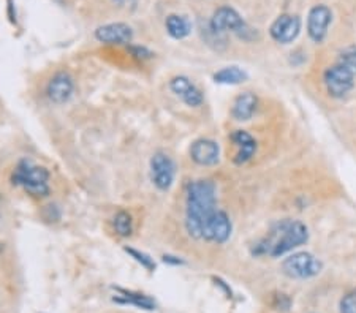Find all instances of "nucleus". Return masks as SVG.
Returning <instances> with one entry per match:
<instances>
[{
  "label": "nucleus",
  "instance_id": "f257e3e1",
  "mask_svg": "<svg viewBox=\"0 0 356 313\" xmlns=\"http://www.w3.org/2000/svg\"><path fill=\"white\" fill-rule=\"evenodd\" d=\"M309 239V231L304 223L298 220H282L272 225L269 233L255 244L252 253L255 257L279 258L290 250L300 247Z\"/></svg>",
  "mask_w": 356,
  "mask_h": 313
},
{
  "label": "nucleus",
  "instance_id": "f03ea898",
  "mask_svg": "<svg viewBox=\"0 0 356 313\" xmlns=\"http://www.w3.org/2000/svg\"><path fill=\"white\" fill-rule=\"evenodd\" d=\"M216 185L211 181H195L187 189L186 229L192 237L203 236V227L216 209Z\"/></svg>",
  "mask_w": 356,
  "mask_h": 313
},
{
  "label": "nucleus",
  "instance_id": "7ed1b4c3",
  "mask_svg": "<svg viewBox=\"0 0 356 313\" xmlns=\"http://www.w3.org/2000/svg\"><path fill=\"white\" fill-rule=\"evenodd\" d=\"M12 181L14 185L23 189L35 198L49 195V171L45 166H38L30 160H21L13 171Z\"/></svg>",
  "mask_w": 356,
  "mask_h": 313
},
{
  "label": "nucleus",
  "instance_id": "20e7f679",
  "mask_svg": "<svg viewBox=\"0 0 356 313\" xmlns=\"http://www.w3.org/2000/svg\"><path fill=\"white\" fill-rule=\"evenodd\" d=\"M285 275L291 279H311L320 274L322 263L313 255L301 252L287 258L282 264Z\"/></svg>",
  "mask_w": 356,
  "mask_h": 313
},
{
  "label": "nucleus",
  "instance_id": "39448f33",
  "mask_svg": "<svg viewBox=\"0 0 356 313\" xmlns=\"http://www.w3.org/2000/svg\"><path fill=\"white\" fill-rule=\"evenodd\" d=\"M176 176V165L165 152H155L151 159V179L157 189L166 192L171 189Z\"/></svg>",
  "mask_w": 356,
  "mask_h": 313
},
{
  "label": "nucleus",
  "instance_id": "423d86ee",
  "mask_svg": "<svg viewBox=\"0 0 356 313\" xmlns=\"http://www.w3.org/2000/svg\"><path fill=\"white\" fill-rule=\"evenodd\" d=\"M324 84L333 97H344L345 93L352 91L355 84V71H352L342 64H337L324 71Z\"/></svg>",
  "mask_w": 356,
  "mask_h": 313
},
{
  "label": "nucleus",
  "instance_id": "0eeeda50",
  "mask_svg": "<svg viewBox=\"0 0 356 313\" xmlns=\"http://www.w3.org/2000/svg\"><path fill=\"white\" fill-rule=\"evenodd\" d=\"M232 220L223 211H214L203 227V239L211 242L223 244L232 236Z\"/></svg>",
  "mask_w": 356,
  "mask_h": 313
},
{
  "label": "nucleus",
  "instance_id": "6e6552de",
  "mask_svg": "<svg viewBox=\"0 0 356 313\" xmlns=\"http://www.w3.org/2000/svg\"><path fill=\"white\" fill-rule=\"evenodd\" d=\"M75 92V80L68 71H57L46 86V95L54 104H64Z\"/></svg>",
  "mask_w": 356,
  "mask_h": 313
},
{
  "label": "nucleus",
  "instance_id": "1a4fd4ad",
  "mask_svg": "<svg viewBox=\"0 0 356 313\" xmlns=\"http://www.w3.org/2000/svg\"><path fill=\"white\" fill-rule=\"evenodd\" d=\"M209 27L214 34L228 32V30L239 34L241 30H244L245 23L234 8L221 7L214 12L211 21H209Z\"/></svg>",
  "mask_w": 356,
  "mask_h": 313
},
{
  "label": "nucleus",
  "instance_id": "9d476101",
  "mask_svg": "<svg viewBox=\"0 0 356 313\" xmlns=\"http://www.w3.org/2000/svg\"><path fill=\"white\" fill-rule=\"evenodd\" d=\"M301 32V19L298 16H291V14H282L272 23L269 34L272 40H276L277 43L289 45L293 40H296V36Z\"/></svg>",
  "mask_w": 356,
  "mask_h": 313
},
{
  "label": "nucleus",
  "instance_id": "9b49d317",
  "mask_svg": "<svg viewBox=\"0 0 356 313\" xmlns=\"http://www.w3.org/2000/svg\"><path fill=\"white\" fill-rule=\"evenodd\" d=\"M331 10L324 5H317L309 12L307 18V32L309 36L315 41V43H322L326 38L328 25L331 23Z\"/></svg>",
  "mask_w": 356,
  "mask_h": 313
},
{
  "label": "nucleus",
  "instance_id": "f8f14e48",
  "mask_svg": "<svg viewBox=\"0 0 356 313\" xmlns=\"http://www.w3.org/2000/svg\"><path fill=\"white\" fill-rule=\"evenodd\" d=\"M96 38L104 45H130L133 40V30L125 23L104 24L96 30Z\"/></svg>",
  "mask_w": 356,
  "mask_h": 313
},
{
  "label": "nucleus",
  "instance_id": "ddd939ff",
  "mask_svg": "<svg viewBox=\"0 0 356 313\" xmlns=\"http://www.w3.org/2000/svg\"><path fill=\"white\" fill-rule=\"evenodd\" d=\"M190 159L200 166H214L221 160V148L212 139H197L190 146Z\"/></svg>",
  "mask_w": 356,
  "mask_h": 313
},
{
  "label": "nucleus",
  "instance_id": "4468645a",
  "mask_svg": "<svg viewBox=\"0 0 356 313\" xmlns=\"http://www.w3.org/2000/svg\"><path fill=\"white\" fill-rule=\"evenodd\" d=\"M170 89L177 98H181L187 106L197 108L203 103V93L187 76H175L170 81Z\"/></svg>",
  "mask_w": 356,
  "mask_h": 313
},
{
  "label": "nucleus",
  "instance_id": "2eb2a0df",
  "mask_svg": "<svg viewBox=\"0 0 356 313\" xmlns=\"http://www.w3.org/2000/svg\"><path fill=\"white\" fill-rule=\"evenodd\" d=\"M232 141L238 149L236 156H234V163L236 165L247 163L256 152L255 138L250 133L244 132V130H236V132L232 133Z\"/></svg>",
  "mask_w": 356,
  "mask_h": 313
},
{
  "label": "nucleus",
  "instance_id": "dca6fc26",
  "mask_svg": "<svg viewBox=\"0 0 356 313\" xmlns=\"http://www.w3.org/2000/svg\"><path fill=\"white\" fill-rule=\"evenodd\" d=\"M256 104H258V98H256L252 92H244L234 100L232 108V116L236 121H249L256 111Z\"/></svg>",
  "mask_w": 356,
  "mask_h": 313
},
{
  "label": "nucleus",
  "instance_id": "f3484780",
  "mask_svg": "<svg viewBox=\"0 0 356 313\" xmlns=\"http://www.w3.org/2000/svg\"><path fill=\"white\" fill-rule=\"evenodd\" d=\"M166 32L175 40H184L192 32V23L181 14H170L165 21Z\"/></svg>",
  "mask_w": 356,
  "mask_h": 313
},
{
  "label": "nucleus",
  "instance_id": "a211bd4d",
  "mask_svg": "<svg viewBox=\"0 0 356 313\" xmlns=\"http://www.w3.org/2000/svg\"><path fill=\"white\" fill-rule=\"evenodd\" d=\"M214 81L217 84H230V86H236L241 84V82L247 81L249 75L245 73L243 69L239 67H225V69L219 70L217 73H214Z\"/></svg>",
  "mask_w": 356,
  "mask_h": 313
},
{
  "label": "nucleus",
  "instance_id": "6ab92c4d",
  "mask_svg": "<svg viewBox=\"0 0 356 313\" xmlns=\"http://www.w3.org/2000/svg\"><path fill=\"white\" fill-rule=\"evenodd\" d=\"M119 296L114 297L116 302H122V304H132L140 307V309L144 310H154L155 309V302L151 297L140 294V293H133V291H127V290H120L118 288Z\"/></svg>",
  "mask_w": 356,
  "mask_h": 313
},
{
  "label": "nucleus",
  "instance_id": "aec40b11",
  "mask_svg": "<svg viewBox=\"0 0 356 313\" xmlns=\"http://www.w3.org/2000/svg\"><path fill=\"white\" fill-rule=\"evenodd\" d=\"M113 228L120 237H129L133 233V218L127 211H119L113 217Z\"/></svg>",
  "mask_w": 356,
  "mask_h": 313
},
{
  "label": "nucleus",
  "instance_id": "412c9836",
  "mask_svg": "<svg viewBox=\"0 0 356 313\" xmlns=\"http://www.w3.org/2000/svg\"><path fill=\"white\" fill-rule=\"evenodd\" d=\"M124 250H125V253H129L130 257H132L136 261V263H140L141 266H143L144 269H148V270H154L155 269L154 259L151 258L148 253L140 252V250H136L133 247H125Z\"/></svg>",
  "mask_w": 356,
  "mask_h": 313
},
{
  "label": "nucleus",
  "instance_id": "4be33fe9",
  "mask_svg": "<svg viewBox=\"0 0 356 313\" xmlns=\"http://www.w3.org/2000/svg\"><path fill=\"white\" fill-rule=\"evenodd\" d=\"M339 64L345 65L347 69H350L352 71H356V49L350 48L347 51H344L342 54H340Z\"/></svg>",
  "mask_w": 356,
  "mask_h": 313
},
{
  "label": "nucleus",
  "instance_id": "5701e85b",
  "mask_svg": "<svg viewBox=\"0 0 356 313\" xmlns=\"http://www.w3.org/2000/svg\"><path fill=\"white\" fill-rule=\"evenodd\" d=\"M127 49L130 51V54H132L135 59H138V60H148L153 57V52H151L148 48H144V46L129 45Z\"/></svg>",
  "mask_w": 356,
  "mask_h": 313
},
{
  "label": "nucleus",
  "instance_id": "b1692460",
  "mask_svg": "<svg viewBox=\"0 0 356 313\" xmlns=\"http://www.w3.org/2000/svg\"><path fill=\"white\" fill-rule=\"evenodd\" d=\"M340 313H356V293H350L340 301Z\"/></svg>",
  "mask_w": 356,
  "mask_h": 313
},
{
  "label": "nucleus",
  "instance_id": "393cba45",
  "mask_svg": "<svg viewBox=\"0 0 356 313\" xmlns=\"http://www.w3.org/2000/svg\"><path fill=\"white\" fill-rule=\"evenodd\" d=\"M164 261L168 264H175V266H179V264H184V261L179 259L177 257H173V255H164Z\"/></svg>",
  "mask_w": 356,
  "mask_h": 313
}]
</instances>
